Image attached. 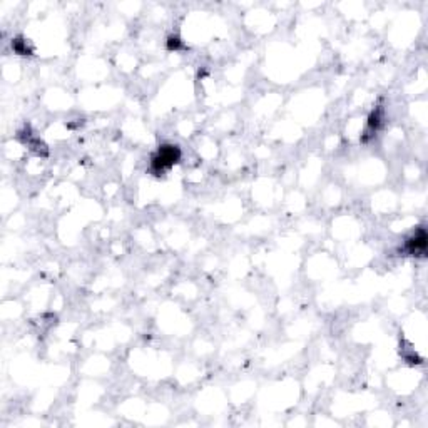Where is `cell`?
<instances>
[{
	"mask_svg": "<svg viewBox=\"0 0 428 428\" xmlns=\"http://www.w3.org/2000/svg\"><path fill=\"white\" fill-rule=\"evenodd\" d=\"M179 159H181V149H179V146H176V144H163L151 158V171L156 176L164 174L174 164H178Z\"/></svg>",
	"mask_w": 428,
	"mask_h": 428,
	"instance_id": "1",
	"label": "cell"
},
{
	"mask_svg": "<svg viewBox=\"0 0 428 428\" xmlns=\"http://www.w3.org/2000/svg\"><path fill=\"white\" fill-rule=\"evenodd\" d=\"M428 246V236L425 228H418L410 238L405 241V251L412 256H425Z\"/></svg>",
	"mask_w": 428,
	"mask_h": 428,
	"instance_id": "2",
	"label": "cell"
}]
</instances>
